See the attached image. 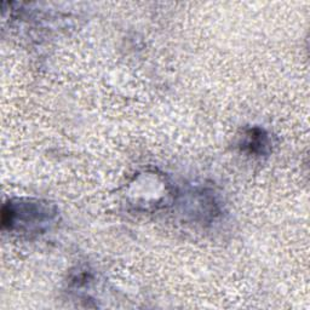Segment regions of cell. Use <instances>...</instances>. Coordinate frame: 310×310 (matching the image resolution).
<instances>
[{
  "instance_id": "cell-1",
  "label": "cell",
  "mask_w": 310,
  "mask_h": 310,
  "mask_svg": "<svg viewBox=\"0 0 310 310\" xmlns=\"http://www.w3.org/2000/svg\"><path fill=\"white\" fill-rule=\"evenodd\" d=\"M266 139L265 136H263V132L260 130H253L250 132L249 141H247V145L252 151H260L263 147H265Z\"/></svg>"
}]
</instances>
